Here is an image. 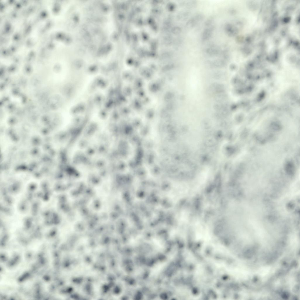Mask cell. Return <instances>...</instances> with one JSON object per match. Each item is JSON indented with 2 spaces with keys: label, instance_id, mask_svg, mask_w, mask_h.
<instances>
[{
  "label": "cell",
  "instance_id": "cell-1",
  "mask_svg": "<svg viewBox=\"0 0 300 300\" xmlns=\"http://www.w3.org/2000/svg\"><path fill=\"white\" fill-rule=\"evenodd\" d=\"M204 17L203 15L201 13L195 14L186 23L187 27L189 28H194L203 20Z\"/></svg>",
  "mask_w": 300,
  "mask_h": 300
},
{
  "label": "cell",
  "instance_id": "cell-7",
  "mask_svg": "<svg viewBox=\"0 0 300 300\" xmlns=\"http://www.w3.org/2000/svg\"><path fill=\"white\" fill-rule=\"evenodd\" d=\"M207 63L210 67H221L225 65V62L223 60L220 59L208 61Z\"/></svg>",
  "mask_w": 300,
  "mask_h": 300
},
{
  "label": "cell",
  "instance_id": "cell-9",
  "mask_svg": "<svg viewBox=\"0 0 300 300\" xmlns=\"http://www.w3.org/2000/svg\"><path fill=\"white\" fill-rule=\"evenodd\" d=\"M190 15L189 11H185L182 12L179 15V18L182 20H185L188 19Z\"/></svg>",
  "mask_w": 300,
  "mask_h": 300
},
{
  "label": "cell",
  "instance_id": "cell-3",
  "mask_svg": "<svg viewBox=\"0 0 300 300\" xmlns=\"http://www.w3.org/2000/svg\"><path fill=\"white\" fill-rule=\"evenodd\" d=\"M205 53L210 56H215L220 53V49L217 46L212 45H211L206 48L205 50Z\"/></svg>",
  "mask_w": 300,
  "mask_h": 300
},
{
  "label": "cell",
  "instance_id": "cell-8",
  "mask_svg": "<svg viewBox=\"0 0 300 300\" xmlns=\"http://www.w3.org/2000/svg\"><path fill=\"white\" fill-rule=\"evenodd\" d=\"M184 5L188 8H192L195 7L196 5V2L195 1H187L184 3Z\"/></svg>",
  "mask_w": 300,
  "mask_h": 300
},
{
  "label": "cell",
  "instance_id": "cell-2",
  "mask_svg": "<svg viewBox=\"0 0 300 300\" xmlns=\"http://www.w3.org/2000/svg\"><path fill=\"white\" fill-rule=\"evenodd\" d=\"M166 263L164 262H158L152 268L150 272L151 276H157L163 269Z\"/></svg>",
  "mask_w": 300,
  "mask_h": 300
},
{
  "label": "cell",
  "instance_id": "cell-4",
  "mask_svg": "<svg viewBox=\"0 0 300 300\" xmlns=\"http://www.w3.org/2000/svg\"><path fill=\"white\" fill-rule=\"evenodd\" d=\"M151 244L154 248L158 251H162L165 248V245L163 241L159 238H153Z\"/></svg>",
  "mask_w": 300,
  "mask_h": 300
},
{
  "label": "cell",
  "instance_id": "cell-6",
  "mask_svg": "<svg viewBox=\"0 0 300 300\" xmlns=\"http://www.w3.org/2000/svg\"><path fill=\"white\" fill-rule=\"evenodd\" d=\"M224 30L226 34L230 36L234 35L236 32L235 27L232 24L229 23L225 25Z\"/></svg>",
  "mask_w": 300,
  "mask_h": 300
},
{
  "label": "cell",
  "instance_id": "cell-5",
  "mask_svg": "<svg viewBox=\"0 0 300 300\" xmlns=\"http://www.w3.org/2000/svg\"><path fill=\"white\" fill-rule=\"evenodd\" d=\"M214 27L211 26L207 27L203 31L201 35V39L203 41H206L211 38L212 36L214 31Z\"/></svg>",
  "mask_w": 300,
  "mask_h": 300
}]
</instances>
